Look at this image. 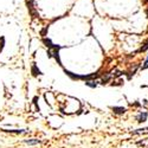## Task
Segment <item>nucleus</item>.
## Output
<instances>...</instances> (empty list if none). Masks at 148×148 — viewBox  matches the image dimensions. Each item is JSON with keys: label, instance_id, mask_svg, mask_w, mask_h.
I'll return each instance as SVG.
<instances>
[{"label": "nucleus", "instance_id": "nucleus-1", "mask_svg": "<svg viewBox=\"0 0 148 148\" xmlns=\"http://www.w3.org/2000/svg\"><path fill=\"white\" fill-rule=\"evenodd\" d=\"M25 3H26V6H27V10L30 12V14L32 18H37L39 14H38V12H37L36 10V0H25Z\"/></svg>", "mask_w": 148, "mask_h": 148}, {"label": "nucleus", "instance_id": "nucleus-2", "mask_svg": "<svg viewBox=\"0 0 148 148\" xmlns=\"http://www.w3.org/2000/svg\"><path fill=\"white\" fill-rule=\"evenodd\" d=\"M147 113L146 112H143V113H140L138 116H136V120H138V122H145L146 120H147Z\"/></svg>", "mask_w": 148, "mask_h": 148}, {"label": "nucleus", "instance_id": "nucleus-3", "mask_svg": "<svg viewBox=\"0 0 148 148\" xmlns=\"http://www.w3.org/2000/svg\"><path fill=\"white\" fill-rule=\"evenodd\" d=\"M113 110L116 114H125L126 113V108H123V107H113Z\"/></svg>", "mask_w": 148, "mask_h": 148}, {"label": "nucleus", "instance_id": "nucleus-4", "mask_svg": "<svg viewBox=\"0 0 148 148\" xmlns=\"http://www.w3.org/2000/svg\"><path fill=\"white\" fill-rule=\"evenodd\" d=\"M43 43L45 44V46L46 47H49V49H51L52 46H53V44H52V42H51V39L50 38H43Z\"/></svg>", "mask_w": 148, "mask_h": 148}, {"label": "nucleus", "instance_id": "nucleus-5", "mask_svg": "<svg viewBox=\"0 0 148 148\" xmlns=\"http://www.w3.org/2000/svg\"><path fill=\"white\" fill-rule=\"evenodd\" d=\"M97 83L98 82H94V81H89V79L85 82V84H87L88 87H90V88H96L97 87Z\"/></svg>", "mask_w": 148, "mask_h": 148}, {"label": "nucleus", "instance_id": "nucleus-6", "mask_svg": "<svg viewBox=\"0 0 148 148\" xmlns=\"http://www.w3.org/2000/svg\"><path fill=\"white\" fill-rule=\"evenodd\" d=\"M65 72H66V75L70 76L72 79H79V76H78V75H75V73H72V72H70V71H66V70H65Z\"/></svg>", "mask_w": 148, "mask_h": 148}, {"label": "nucleus", "instance_id": "nucleus-7", "mask_svg": "<svg viewBox=\"0 0 148 148\" xmlns=\"http://www.w3.org/2000/svg\"><path fill=\"white\" fill-rule=\"evenodd\" d=\"M27 145H37V143H40L39 140H36V139H32V140H26L25 141Z\"/></svg>", "mask_w": 148, "mask_h": 148}, {"label": "nucleus", "instance_id": "nucleus-8", "mask_svg": "<svg viewBox=\"0 0 148 148\" xmlns=\"http://www.w3.org/2000/svg\"><path fill=\"white\" fill-rule=\"evenodd\" d=\"M4 45H5V38H4V37H0V52L3 51Z\"/></svg>", "mask_w": 148, "mask_h": 148}, {"label": "nucleus", "instance_id": "nucleus-9", "mask_svg": "<svg viewBox=\"0 0 148 148\" xmlns=\"http://www.w3.org/2000/svg\"><path fill=\"white\" fill-rule=\"evenodd\" d=\"M146 50H148V39L146 40V43L143 44V46L140 49V51H142V52H143V51H146Z\"/></svg>", "mask_w": 148, "mask_h": 148}, {"label": "nucleus", "instance_id": "nucleus-10", "mask_svg": "<svg viewBox=\"0 0 148 148\" xmlns=\"http://www.w3.org/2000/svg\"><path fill=\"white\" fill-rule=\"evenodd\" d=\"M147 68H148V56H147V59L145 62V64L142 65V69H147Z\"/></svg>", "mask_w": 148, "mask_h": 148}, {"label": "nucleus", "instance_id": "nucleus-11", "mask_svg": "<svg viewBox=\"0 0 148 148\" xmlns=\"http://www.w3.org/2000/svg\"><path fill=\"white\" fill-rule=\"evenodd\" d=\"M11 133H24V130H8Z\"/></svg>", "mask_w": 148, "mask_h": 148}, {"label": "nucleus", "instance_id": "nucleus-12", "mask_svg": "<svg viewBox=\"0 0 148 148\" xmlns=\"http://www.w3.org/2000/svg\"><path fill=\"white\" fill-rule=\"evenodd\" d=\"M148 1V0H143V3H147Z\"/></svg>", "mask_w": 148, "mask_h": 148}, {"label": "nucleus", "instance_id": "nucleus-13", "mask_svg": "<svg viewBox=\"0 0 148 148\" xmlns=\"http://www.w3.org/2000/svg\"><path fill=\"white\" fill-rule=\"evenodd\" d=\"M146 12H147V16H148V8H147V11H146Z\"/></svg>", "mask_w": 148, "mask_h": 148}]
</instances>
